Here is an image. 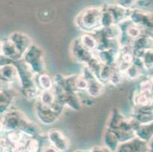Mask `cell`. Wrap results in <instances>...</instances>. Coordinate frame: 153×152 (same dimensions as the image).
<instances>
[{
    "instance_id": "cell-1",
    "label": "cell",
    "mask_w": 153,
    "mask_h": 152,
    "mask_svg": "<svg viewBox=\"0 0 153 152\" xmlns=\"http://www.w3.org/2000/svg\"><path fill=\"white\" fill-rule=\"evenodd\" d=\"M5 132L22 130L29 136H42L41 128L37 123L30 120L23 112L18 110H10L0 116Z\"/></svg>"
},
{
    "instance_id": "cell-2",
    "label": "cell",
    "mask_w": 153,
    "mask_h": 152,
    "mask_svg": "<svg viewBox=\"0 0 153 152\" xmlns=\"http://www.w3.org/2000/svg\"><path fill=\"white\" fill-rule=\"evenodd\" d=\"M102 12L103 6H90L84 8L75 18V25L83 33H95L102 28Z\"/></svg>"
},
{
    "instance_id": "cell-3",
    "label": "cell",
    "mask_w": 153,
    "mask_h": 152,
    "mask_svg": "<svg viewBox=\"0 0 153 152\" xmlns=\"http://www.w3.org/2000/svg\"><path fill=\"white\" fill-rule=\"evenodd\" d=\"M22 59L34 74L46 72L44 52L40 46L33 43L25 53Z\"/></svg>"
},
{
    "instance_id": "cell-4",
    "label": "cell",
    "mask_w": 153,
    "mask_h": 152,
    "mask_svg": "<svg viewBox=\"0 0 153 152\" xmlns=\"http://www.w3.org/2000/svg\"><path fill=\"white\" fill-rule=\"evenodd\" d=\"M128 19L141 27L143 33L153 37V12L133 8L130 9Z\"/></svg>"
},
{
    "instance_id": "cell-5",
    "label": "cell",
    "mask_w": 153,
    "mask_h": 152,
    "mask_svg": "<svg viewBox=\"0 0 153 152\" xmlns=\"http://www.w3.org/2000/svg\"><path fill=\"white\" fill-rule=\"evenodd\" d=\"M36 118L37 120L44 125H51L59 120L62 113L57 111L53 107L45 106L35 100Z\"/></svg>"
},
{
    "instance_id": "cell-6",
    "label": "cell",
    "mask_w": 153,
    "mask_h": 152,
    "mask_svg": "<svg viewBox=\"0 0 153 152\" xmlns=\"http://www.w3.org/2000/svg\"><path fill=\"white\" fill-rule=\"evenodd\" d=\"M46 138L48 143L52 145L56 151H68L70 149L71 142L69 138L59 129H49L47 132Z\"/></svg>"
},
{
    "instance_id": "cell-7",
    "label": "cell",
    "mask_w": 153,
    "mask_h": 152,
    "mask_svg": "<svg viewBox=\"0 0 153 152\" xmlns=\"http://www.w3.org/2000/svg\"><path fill=\"white\" fill-rule=\"evenodd\" d=\"M70 51L72 58L74 59L76 62L82 64L83 65H86L89 62L90 59L94 56V52H91L89 50H86L81 45L78 37L72 41L71 44Z\"/></svg>"
},
{
    "instance_id": "cell-8",
    "label": "cell",
    "mask_w": 153,
    "mask_h": 152,
    "mask_svg": "<svg viewBox=\"0 0 153 152\" xmlns=\"http://www.w3.org/2000/svg\"><path fill=\"white\" fill-rule=\"evenodd\" d=\"M132 103L133 107L153 110V90L140 91L137 89L133 94Z\"/></svg>"
},
{
    "instance_id": "cell-9",
    "label": "cell",
    "mask_w": 153,
    "mask_h": 152,
    "mask_svg": "<svg viewBox=\"0 0 153 152\" xmlns=\"http://www.w3.org/2000/svg\"><path fill=\"white\" fill-rule=\"evenodd\" d=\"M0 80L19 87V71L15 62L0 65Z\"/></svg>"
},
{
    "instance_id": "cell-10",
    "label": "cell",
    "mask_w": 153,
    "mask_h": 152,
    "mask_svg": "<svg viewBox=\"0 0 153 152\" xmlns=\"http://www.w3.org/2000/svg\"><path fill=\"white\" fill-rule=\"evenodd\" d=\"M8 38L13 43V44L19 50L22 57H23L25 53L27 51V49L34 43L30 36L23 32H13L9 36Z\"/></svg>"
},
{
    "instance_id": "cell-11",
    "label": "cell",
    "mask_w": 153,
    "mask_h": 152,
    "mask_svg": "<svg viewBox=\"0 0 153 152\" xmlns=\"http://www.w3.org/2000/svg\"><path fill=\"white\" fill-rule=\"evenodd\" d=\"M149 151L147 142L136 136L128 142L120 143L117 151Z\"/></svg>"
},
{
    "instance_id": "cell-12",
    "label": "cell",
    "mask_w": 153,
    "mask_h": 152,
    "mask_svg": "<svg viewBox=\"0 0 153 152\" xmlns=\"http://www.w3.org/2000/svg\"><path fill=\"white\" fill-rule=\"evenodd\" d=\"M1 55L11 61H18L22 59V56L9 38L2 40Z\"/></svg>"
},
{
    "instance_id": "cell-13",
    "label": "cell",
    "mask_w": 153,
    "mask_h": 152,
    "mask_svg": "<svg viewBox=\"0 0 153 152\" xmlns=\"http://www.w3.org/2000/svg\"><path fill=\"white\" fill-rule=\"evenodd\" d=\"M15 90H0V116L12 108Z\"/></svg>"
},
{
    "instance_id": "cell-14",
    "label": "cell",
    "mask_w": 153,
    "mask_h": 152,
    "mask_svg": "<svg viewBox=\"0 0 153 152\" xmlns=\"http://www.w3.org/2000/svg\"><path fill=\"white\" fill-rule=\"evenodd\" d=\"M78 39L81 45L91 52H94L98 49V40L95 33H83Z\"/></svg>"
},
{
    "instance_id": "cell-15",
    "label": "cell",
    "mask_w": 153,
    "mask_h": 152,
    "mask_svg": "<svg viewBox=\"0 0 153 152\" xmlns=\"http://www.w3.org/2000/svg\"><path fill=\"white\" fill-rule=\"evenodd\" d=\"M35 83L40 90H53L54 87V82L53 76L46 72L35 75Z\"/></svg>"
},
{
    "instance_id": "cell-16",
    "label": "cell",
    "mask_w": 153,
    "mask_h": 152,
    "mask_svg": "<svg viewBox=\"0 0 153 152\" xmlns=\"http://www.w3.org/2000/svg\"><path fill=\"white\" fill-rule=\"evenodd\" d=\"M103 144L106 146L110 151H117V148L120 145V142L117 137L116 134L113 130L107 127L106 131L104 132L103 137Z\"/></svg>"
},
{
    "instance_id": "cell-17",
    "label": "cell",
    "mask_w": 153,
    "mask_h": 152,
    "mask_svg": "<svg viewBox=\"0 0 153 152\" xmlns=\"http://www.w3.org/2000/svg\"><path fill=\"white\" fill-rule=\"evenodd\" d=\"M135 134L137 138L148 142L153 136V121L149 123L139 125L135 129Z\"/></svg>"
},
{
    "instance_id": "cell-18",
    "label": "cell",
    "mask_w": 153,
    "mask_h": 152,
    "mask_svg": "<svg viewBox=\"0 0 153 152\" xmlns=\"http://www.w3.org/2000/svg\"><path fill=\"white\" fill-rule=\"evenodd\" d=\"M142 63H143V68L146 72L153 69V48L147 49L142 53L140 57Z\"/></svg>"
},
{
    "instance_id": "cell-19",
    "label": "cell",
    "mask_w": 153,
    "mask_h": 152,
    "mask_svg": "<svg viewBox=\"0 0 153 152\" xmlns=\"http://www.w3.org/2000/svg\"><path fill=\"white\" fill-rule=\"evenodd\" d=\"M42 136H32L28 139L25 145V151L37 152L40 151L42 147L41 138Z\"/></svg>"
},
{
    "instance_id": "cell-20",
    "label": "cell",
    "mask_w": 153,
    "mask_h": 152,
    "mask_svg": "<svg viewBox=\"0 0 153 152\" xmlns=\"http://www.w3.org/2000/svg\"><path fill=\"white\" fill-rule=\"evenodd\" d=\"M139 0H114V3L117 4L122 8L126 9H131L134 8V5L138 2Z\"/></svg>"
},
{
    "instance_id": "cell-21",
    "label": "cell",
    "mask_w": 153,
    "mask_h": 152,
    "mask_svg": "<svg viewBox=\"0 0 153 152\" xmlns=\"http://www.w3.org/2000/svg\"><path fill=\"white\" fill-rule=\"evenodd\" d=\"M89 151H110V150L106 147V146L98 145L94 146L93 148H91V150H89Z\"/></svg>"
},
{
    "instance_id": "cell-22",
    "label": "cell",
    "mask_w": 153,
    "mask_h": 152,
    "mask_svg": "<svg viewBox=\"0 0 153 152\" xmlns=\"http://www.w3.org/2000/svg\"><path fill=\"white\" fill-rule=\"evenodd\" d=\"M149 151H153V136L147 142Z\"/></svg>"
},
{
    "instance_id": "cell-23",
    "label": "cell",
    "mask_w": 153,
    "mask_h": 152,
    "mask_svg": "<svg viewBox=\"0 0 153 152\" xmlns=\"http://www.w3.org/2000/svg\"><path fill=\"white\" fill-rule=\"evenodd\" d=\"M5 129H4V126L3 125H2V122H1V120H0V138L5 136Z\"/></svg>"
},
{
    "instance_id": "cell-24",
    "label": "cell",
    "mask_w": 153,
    "mask_h": 152,
    "mask_svg": "<svg viewBox=\"0 0 153 152\" xmlns=\"http://www.w3.org/2000/svg\"><path fill=\"white\" fill-rule=\"evenodd\" d=\"M148 76H149L148 79H149V81L152 82V85H153V73L151 74V75H149Z\"/></svg>"
},
{
    "instance_id": "cell-25",
    "label": "cell",
    "mask_w": 153,
    "mask_h": 152,
    "mask_svg": "<svg viewBox=\"0 0 153 152\" xmlns=\"http://www.w3.org/2000/svg\"><path fill=\"white\" fill-rule=\"evenodd\" d=\"M1 44H2V40H0V56H1Z\"/></svg>"
}]
</instances>
